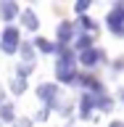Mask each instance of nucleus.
<instances>
[{
	"label": "nucleus",
	"mask_w": 124,
	"mask_h": 127,
	"mask_svg": "<svg viewBox=\"0 0 124 127\" xmlns=\"http://www.w3.org/2000/svg\"><path fill=\"white\" fill-rule=\"evenodd\" d=\"M16 40H19L16 29H8V32H5V42H3V50H8V53H11V50L16 48Z\"/></svg>",
	"instance_id": "1"
},
{
	"label": "nucleus",
	"mask_w": 124,
	"mask_h": 127,
	"mask_svg": "<svg viewBox=\"0 0 124 127\" xmlns=\"http://www.w3.org/2000/svg\"><path fill=\"white\" fill-rule=\"evenodd\" d=\"M24 21H26V27H29V29H34V27H37V21H34V16H32V13H24Z\"/></svg>",
	"instance_id": "2"
},
{
	"label": "nucleus",
	"mask_w": 124,
	"mask_h": 127,
	"mask_svg": "<svg viewBox=\"0 0 124 127\" xmlns=\"http://www.w3.org/2000/svg\"><path fill=\"white\" fill-rule=\"evenodd\" d=\"M3 13H5V16H13V13H16V5L5 3V5H3Z\"/></svg>",
	"instance_id": "3"
}]
</instances>
